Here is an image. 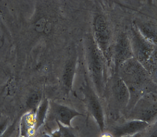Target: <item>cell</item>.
<instances>
[{
  "label": "cell",
  "mask_w": 157,
  "mask_h": 137,
  "mask_svg": "<svg viewBox=\"0 0 157 137\" xmlns=\"http://www.w3.org/2000/svg\"><path fill=\"white\" fill-rule=\"evenodd\" d=\"M131 44L133 54L135 55L137 61L146 70L154 71V66L156 67L157 62L156 49L154 44L148 41L136 29L133 30Z\"/></svg>",
  "instance_id": "obj_1"
},
{
  "label": "cell",
  "mask_w": 157,
  "mask_h": 137,
  "mask_svg": "<svg viewBox=\"0 0 157 137\" xmlns=\"http://www.w3.org/2000/svg\"><path fill=\"white\" fill-rule=\"evenodd\" d=\"M88 64L94 87L101 95L104 87V65L100 50L94 42L89 47Z\"/></svg>",
  "instance_id": "obj_2"
},
{
  "label": "cell",
  "mask_w": 157,
  "mask_h": 137,
  "mask_svg": "<svg viewBox=\"0 0 157 137\" xmlns=\"http://www.w3.org/2000/svg\"><path fill=\"white\" fill-rule=\"evenodd\" d=\"M157 112L156 95L149 93L142 96L137 101L130 116L132 119L146 121L151 124L157 116Z\"/></svg>",
  "instance_id": "obj_3"
},
{
  "label": "cell",
  "mask_w": 157,
  "mask_h": 137,
  "mask_svg": "<svg viewBox=\"0 0 157 137\" xmlns=\"http://www.w3.org/2000/svg\"><path fill=\"white\" fill-rule=\"evenodd\" d=\"M82 91L84 95V100L88 107L89 111L94 117V120L99 125L102 132L105 130V116L101 104L99 97L91 87L86 81V84L82 87Z\"/></svg>",
  "instance_id": "obj_4"
},
{
  "label": "cell",
  "mask_w": 157,
  "mask_h": 137,
  "mask_svg": "<svg viewBox=\"0 0 157 137\" xmlns=\"http://www.w3.org/2000/svg\"><path fill=\"white\" fill-rule=\"evenodd\" d=\"M150 124L140 120L131 119L113 128L111 135L113 137H126L145 131Z\"/></svg>",
  "instance_id": "obj_5"
},
{
  "label": "cell",
  "mask_w": 157,
  "mask_h": 137,
  "mask_svg": "<svg viewBox=\"0 0 157 137\" xmlns=\"http://www.w3.org/2000/svg\"><path fill=\"white\" fill-rule=\"evenodd\" d=\"M129 87L121 77L116 78L111 85V94L115 105L119 108L124 109L131 100Z\"/></svg>",
  "instance_id": "obj_6"
},
{
  "label": "cell",
  "mask_w": 157,
  "mask_h": 137,
  "mask_svg": "<svg viewBox=\"0 0 157 137\" xmlns=\"http://www.w3.org/2000/svg\"><path fill=\"white\" fill-rule=\"evenodd\" d=\"M94 27V37L97 46L100 50L106 51L109 42L110 34L107 24L102 15H98L96 18Z\"/></svg>",
  "instance_id": "obj_7"
},
{
  "label": "cell",
  "mask_w": 157,
  "mask_h": 137,
  "mask_svg": "<svg viewBox=\"0 0 157 137\" xmlns=\"http://www.w3.org/2000/svg\"><path fill=\"white\" fill-rule=\"evenodd\" d=\"M51 106L53 113L56 117V121L59 122L64 126L71 127V123L74 118L77 116H83L82 114L80 113L78 111L67 106L52 103Z\"/></svg>",
  "instance_id": "obj_8"
},
{
  "label": "cell",
  "mask_w": 157,
  "mask_h": 137,
  "mask_svg": "<svg viewBox=\"0 0 157 137\" xmlns=\"http://www.w3.org/2000/svg\"><path fill=\"white\" fill-rule=\"evenodd\" d=\"M133 57L131 41L128 36L122 34L118 39L115 47V58L117 63L122 64Z\"/></svg>",
  "instance_id": "obj_9"
},
{
  "label": "cell",
  "mask_w": 157,
  "mask_h": 137,
  "mask_svg": "<svg viewBox=\"0 0 157 137\" xmlns=\"http://www.w3.org/2000/svg\"><path fill=\"white\" fill-rule=\"evenodd\" d=\"M36 130V116L34 113L27 114L21 120V136L33 137Z\"/></svg>",
  "instance_id": "obj_10"
},
{
  "label": "cell",
  "mask_w": 157,
  "mask_h": 137,
  "mask_svg": "<svg viewBox=\"0 0 157 137\" xmlns=\"http://www.w3.org/2000/svg\"><path fill=\"white\" fill-rule=\"evenodd\" d=\"M138 32L148 41L154 45L157 44L156 27L150 23H141L137 26Z\"/></svg>",
  "instance_id": "obj_11"
},
{
  "label": "cell",
  "mask_w": 157,
  "mask_h": 137,
  "mask_svg": "<svg viewBox=\"0 0 157 137\" xmlns=\"http://www.w3.org/2000/svg\"><path fill=\"white\" fill-rule=\"evenodd\" d=\"M76 68V59H71L66 65L63 75V81L64 86L68 90H71L73 84L74 77Z\"/></svg>",
  "instance_id": "obj_12"
},
{
  "label": "cell",
  "mask_w": 157,
  "mask_h": 137,
  "mask_svg": "<svg viewBox=\"0 0 157 137\" xmlns=\"http://www.w3.org/2000/svg\"><path fill=\"white\" fill-rule=\"evenodd\" d=\"M48 106L49 102L47 100H44L41 101L38 106L36 115H35L36 121V130L41 126V125L44 123L47 115Z\"/></svg>",
  "instance_id": "obj_13"
},
{
  "label": "cell",
  "mask_w": 157,
  "mask_h": 137,
  "mask_svg": "<svg viewBox=\"0 0 157 137\" xmlns=\"http://www.w3.org/2000/svg\"><path fill=\"white\" fill-rule=\"evenodd\" d=\"M41 102V96L38 93H33L28 98L27 105L32 109H35Z\"/></svg>",
  "instance_id": "obj_14"
},
{
  "label": "cell",
  "mask_w": 157,
  "mask_h": 137,
  "mask_svg": "<svg viewBox=\"0 0 157 137\" xmlns=\"http://www.w3.org/2000/svg\"><path fill=\"white\" fill-rule=\"evenodd\" d=\"M57 123L59 126L60 137H77L71 127L64 126L58 121H57Z\"/></svg>",
  "instance_id": "obj_15"
},
{
  "label": "cell",
  "mask_w": 157,
  "mask_h": 137,
  "mask_svg": "<svg viewBox=\"0 0 157 137\" xmlns=\"http://www.w3.org/2000/svg\"><path fill=\"white\" fill-rule=\"evenodd\" d=\"M8 122L6 120H1L0 121V135H1L6 130Z\"/></svg>",
  "instance_id": "obj_16"
},
{
  "label": "cell",
  "mask_w": 157,
  "mask_h": 137,
  "mask_svg": "<svg viewBox=\"0 0 157 137\" xmlns=\"http://www.w3.org/2000/svg\"><path fill=\"white\" fill-rule=\"evenodd\" d=\"M150 131H148V129L146 130L145 131H143L137 133L136 134H134V135H132L131 136H128V137H147V135H148Z\"/></svg>",
  "instance_id": "obj_17"
},
{
  "label": "cell",
  "mask_w": 157,
  "mask_h": 137,
  "mask_svg": "<svg viewBox=\"0 0 157 137\" xmlns=\"http://www.w3.org/2000/svg\"><path fill=\"white\" fill-rule=\"evenodd\" d=\"M14 130V128L12 126L7 128L6 131L4 132L1 135H0V137H11V135L13 133V131Z\"/></svg>",
  "instance_id": "obj_18"
},
{
  "label": "cell",
  "mask_w": 157,
  "mask_h": 137,
  "mask_svg": "<svg viewBox=\"0 0 157 137\" xmlns=\"http://www.w3.org/2000/svg\"><path fill=\"white\" fill-rule=\"evenodd\" d=\"M147 137H157V128L156 127L155 128L154 130H152V131H150L148 135H147Z\"/></svg>",
  "instance_id": "obj_19"
},
{
  "label": "cell",
  "mask_w": 157,
  "mask_h": 137,
  "mask_svg": "<svg viewBox=\"0 0 157 137\" xmlns=\"http://www.w3.org/2000/svg\"><path fill=\"white\" fill-rule=\"evenodd\" d=\"M103 137H113L111 134H105V135H103Z\"/></svg>",
  "instance_id": "obj_20"
},
{
  "label": "cell",
  "mask_w": 157,
  "mask_h": 137,
  "mask_svg": "<svg viewBox=\"0 0 157 137\" xmlns=\"http://www.w3.org/2000/svg\"><path fill=\"white\" fill-rule=\"evenodd\" d=\"M20 137H22V136H21Z\"/></svg>",
  "instance_id": "obj_21"
}]
</instances>
